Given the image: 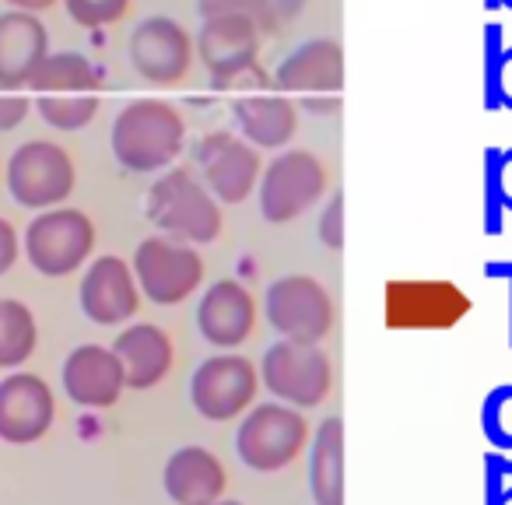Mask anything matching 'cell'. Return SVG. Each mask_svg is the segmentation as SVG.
Returning <instances> with one entry per match:
<instances>
[{
  "mask_svg": "<svg viewBox=\"0 0 512 505\" xmlns=\"http://www.w3.org/2000/svg\"><path fill=\"white\" fill-rule=\"evenodd\" d=\"M109 144L127 172L169 169L186 148L183 113L169 99H134L116 113Z\"/></svg>",
  "mask_w": 512,
  "mask_h": 505,
  "instance_id": "obj_1",
  "label": "cell"
},
{
  "mask_svg": "<svg viewBox=\"0 0 512 505\" xmlns=\"http://www.w3.org/2000/svg\"><path fill=\"white\" fill-rule=\"evenodd\" d=\"M148 221L162 235L183 239L190 246L214 242L221 235V225H225L218 197L186 165L162 172L155 179V186L148 190Z\"/></svg>",
  "mask_w": 512,
  "mask_h": 505,
  "instance_id": "obj_2",
  "label": "cell"
},
{
  "mask_svg": "<svg viewBox=\"0 0 512 505\" xmlns=\"http://www.w3.org/2000/svg\"><path fill=\"white\" fill-rule=\"evenodd\" d=\"M309 446V425L292 404H256L235 432L239 460L256 474H278Z\"/></svg>",
  "mask_w": 512,
  "mask_h": 505,
  "instance_id": "obj_3",
  "label": "cell"
},
{
  "mask_svg": "<svg viewBox=\"0 0 512 505\" xmlns=\"http://www.w3.org/2000/svg\"><path fill=\"white\" fill-rule=\"evenodd\" d=\"M95 221L78 207H50L25 228V257L43 278H67L88 264Z\"/></svg>",
  "mask_w": 512,
  "mask_h": 505,
  "instance_id": "obj_4",
  "label": "cell"
},
{
  "mask_svg": "<svg viewBox=\"0 0 512 505\" xmlns=\"http://www.w3.org/2000/svg\"><path fill=\"white\" fill-rule=\"evenodd\" d=\"M327 193V165L306 148L281 151L260 172V214L271 225H288L320 204Z\"/></svg>",
  "mask_w": 512,
  "mask_h": 505,
  "instance_id": "obj_5",
  "label": "cell"
},
{
  "mask_svg": "<svg viewBox=\"0 0 512 505\" xmlns=\"http://www.w3.org/2000/svg\"><path fill=\"white\" fill-rule=\"evenodd\" d=\"M134 274L144 299L155 306H179L204 281V257L183 239L151 235L134 249Z\"/></svg>",
  "mask_w": 512,
  "mask_h": 505,
  "instance_id": "obj_6",
  "label": "cell"
},
{
  "mask_svg": "<svg viewBox=\"0 0 512 505\" xmlns=\"http://www.w3.org/2000/svg\"><path fill=\"white\" fill-rule=\"evenodd\" d=\"M260 383L267 393L292 407H320L334 386V365L320 344L278 341L260 362Z\"/></svg>",
  "mask_w": 512,
  "mask_h": 505,
  "instance_id": "obj_7",
  "label": "cell"
},
{
  "mask_svg": "<svg viewBox=\"0 0 512 505\" xmlns=\"http://www.w3.org/2000/svg\"><path fill=\"white\" fill-rule=\"evenodd\" d=\"M74 162L57 141H29L8 158V193L29 211L60 207L74 193Z\"/></svg>",
  "mask_w": 512,
  "mask_h": 505,
  "instance_id": "obj_8",
  "label": "cell"
},
{
  "mask_svg": "<svg viewBox=\"0 0 512 505\" xmlns=\"http://www.w3.org/2000/svg\"><path fill=\"white\" fill-rule=\"evenodd\" d=\"M264 313L281 341L320 344L334 327V299L309 274H288L274 281L264 295Z\"/></svg>",
  "mask_w": 512,
  "mask_h": 505,
  "instance_id": "obj_9",
  "label": "cell"
},
{
  "mask_svg": "<svg viewBox=\"0 0 512 505\" xmlns=\"http://www.w3.org/2000/svg\"><path fill=\"white\" fill-rule=\"evenodd\" d=\"M256 365L235 351L207 358L190 379V400L204 421H232L246 414L256 400Z\"/></svg>",
  "mask_w": 512,
  "mask_h": 505,
  "instance_id": "obj_10",
  "label": "cell"
},
{
  "mask_svg": "<svg viewBox=\"0 0 512 505\" xmlns=\"http://www.w3.org/2000/svg\"><path fill=\"white\" fill-rule=\"evenodd\" d=\"M193 158L200 165V179L218 197V204L235 207L246 197H253V190L260 186V172H264L260 148H253L246 137H235L228 130L207 134L197 144Z\"/></svg>",
  "mask_w": 512,
  "mask_h": 505,
  "instance_id": "obj_11",
  "label": "cell"
},
{
  "mask_svg": "<svg viewBox=\"0 0 512 505\" xmlns=\"http://www.w3.org/2000/svg\"><path fill=\"white\" fill-rule=\"evenodd\" d=\"M197 53L200 64L211 74V85L225 92L242 74H260V60H256L260 57V29L239 15L204 18Z\"/></svg>",
  "mask_w": 512,
  "mask_h": 505,
  "instance_id": "obj_12",
  "label": "cell"
},
{
  "mask_svg": "<svg viewBox=\"0 0 512 505\" xmlns=\"http://www.w3.org/2000/svg\"><path fill=\"white\" fill-rule=\"evenodd\" d=\"M193 53H197V43L176 18H144L130 32V64H134L137 78L151 81V85L183 81L193 64Z\"/></svg>",
  "mask_w": 512,
  "mask_h": 505,
  "instance_id": "obj_13",
  "label": "cell"
},
{
  "mask_svg": "<svg viewBox=\"0 0 512 505\" xmlns=\"http://www.w3.org/2000/svg\"><path fill=\"white\" fill-rule=\"evenodd\" d=\"M57 418V400L43 376L11 372L0 379V442L32 446L50 432Z\"/></svg>",
  "mask_w": 512,
  "mask_h": 505,
  "instance_id": "obj_14",
  "label": "cell"
},
{
  "mask_svg": "<svg viewBox=\"0 0 512 505\" xmlns=\"http://www.w3.org/2000/svg\"><path fill=\"white\" fill-rule=\"evenodd\" d=\"M81 313L99 327H116L127 323L141 309V285L127 260L120 257H95L88 274L78 288Z\"/></svg>",
  "mask_w": 512,
  "mask_h": 505,
  "instance_id": "obj_15",
  "label": "cell"
},
{
  "mask_svg": "<svg viewBox=\"0 0 512 505\" xmlns=\"http://www.w3.org/2000/svg\"><path fill=\"white\" fill-rule=\"evenodd\" d=\"M127 390V372L113 348L102 344H81L64 362V393L78 407H113Z\"/></svg>",
  "mask_w": 512,
  "mask_h": 505,
  "instance_id": "obj_16",
  "label": "cell"
},
{
  "mask_svg": "<svg viewBox=\"0 0 512 505\" xmlns=\"http://www.w3.org/2000/svg\"><path fill=\"white\" fill-rule=\"evenodd\" d=\"M50 57V32L32 11L0 15V92H22Z\"/></svg>",
  "mask_w": 512,
  "mask_h": 505,
  "instance_id": "obj_17",
  "label": "cell"
},
{
  "mask_svg": "<svg viewBox=\"0 0 512 505\" xmlns=\"http://www.w3.org/2000/svg\"><path fill=\"white\" fill-rule=\"evenodd\" d=\"M256 327V302L246 292L242 281H214L204 295H200L197 309V330L207 344L221 351L239 348L242 341H249Z\"/></svg>",
  "mask_w": 512,
  "mask_h": 505,
  "instance_id": "obj_18",
  "label": "cell"
},
{
  "mask_svg": "<svg viewBox=\"0 0 512 505\" xmlns=\"http://www.w3.org/2000/svg\"><path fill=\"white\" fill-rule=\"evenodd\" d=\"M281 95H341L344 88V50L337 39H309L281 60L274 74Z\"/></svg>",
  "mask_w": 512,
  "mask_h": 505,
  "instance_id": "obj_19",
  "label": "cell"
},
{
  "mask_svg": "<svg viewBox=\"0 0 512 505\" xmlns=\"http://www.w3.org/2000/svg\"><path fill=\"white\" fill-rule=\"evenodd\" d=\"M165 495L176 505H214L225 495V467L204 446H183L165 460Z\"/></svg>",
  "mask_w": 512,
  "mask_h": 505,
  "instance_id": "obj_20",
  "label": "cell"
},
{
  "mask_svg": "<svg viewBox=\"0 0 512 505\" xmlns=\"http://www.w3.org/2000/svg\"><path fill=\"white\" fill-rule=\"evenodd\" d=\"M232 116L239 134L246 137L253 148H285L299 130V106L288 95H235Z\"/></svg>",
  "mask_w": 512,
  "mask_h": 505,
  "instance_id": "obj_21",
  "label": "cell"
},
{
  "mask_svg": "<svg viewBox=\"0 0 512 505\" xmlns=\"http://www.w3.org/2000/svg\"><path fill=\"white\" fill-rule=\"evenodd\" d=\"M113 351L120 355L123 372H127V390H151L169 376L176 362L172 337L158 323H134L116 337Z\"/></svg>",
  "mask_w": 512,
  "mask_h": 505,
  "instance_id": "obj_22",
  "label": "cell"
},
{
  "mask_svg": "<svg viewBox=\"0 0 512 505\" xmlns=\"http://www.w3.org/2000/svg\"><path fill=\"white\" fill-rule=\"evenodd\" d=\"M309 491L316 505H344V421H320L309 453Z\"/></svg>",
  "mask_w": 512,
  "mask_h": 505,
  "instance_id": "obj_23",
  "label": "cell"
},
{
  "mask_svg": "<svg viewBox=\"0 0 512 505\" xmlns=\"http://www.w3.org/2000/svg\"><path fill=\"white\" fill-rule=\"evenodd\" d=\"M29 88L32 95H99V71L81 53H50Z\"/></svg>",
  "mask_w": 512,
  "mask_h": 505,
  "instance_id": "obj_24",
  "label": "cell"
},
{
  "mask_svg": "<svg viewBox=\"0 0 512 505\" xmlns=\"http://www.w3.org/2000/svg\"><path fill=\"white\" fill-rule=\"evenodd\" d=\"M39 344L36 316L25 302L0 299V369H18Z\"/></svg>",
  "mask_w": 512,
  "mask_h": 505,
  "instance_id": "obj_25",
  "label": "cell"
},
{
  "mask_svg": "<svg viewBox=\"0 0 512 505\" xmlns=\"http://www.w3.org/2000/svg\"><path fill=\"white\" fill-rule=\"evenodd\" d=\"M200 18H221V15H239L260 29V36H274L281 29V18L295 11V4L285 0H197Z\"/></svg>",
  "mask_w": 512,
  "mask_h": 505,
  "instance_id": "obj_26",
  "label": "cell"
},
{
  "mask_svg": "<svg viewBox=\"0 0 512 505\" xmlns=\"http://www.w3.org/2000/svg\"><path fill=\"white\" fill-rule=\"evenodd\" d=\"M36 113L60 134H74L99 116V95H36Z\"/></svg>",
  "mask_w": 512,
  "mask_h": 505,
  "instance_id": "obj_27",
  "label": "cell"
},
{
  "mask_svg": "<svg viewBox=\"0 0 512 505\" xmlns=\"http://www.w3.org/2000/svg\"><path fill=\"white\" fill-rule=\"evenodd\" d=\"M505 36L502 25L491 22L484 25L481 36V92H484V109H498V74H502V57H505Z\"/></svg>",
  "mask_w": 512,
  "mask_h": 505,
  "instance_id": "obj_28",
  "label": "cell"
},
{
  "mask_svg": "<svg viewBox=\"0 0 512 505\" xmlns=\"http://www.w3.org/2000/svg\"><path fill=\"white\" fill-rule=\"evenodd\" d=\"M484 432L498 449H512V386H498L484 400Z\"/></svg>",
  "mask_w": 512,
  "mask_h": 505,
  "instance_id": "obj_29",
  "label": "cell"
},
{
  "mask_svg": "<svg viewBox=\"0 0 512 505\" xmlns=\"http://www.w3.org/2000/svg\"><path fill=\"white\" fill-rule=\"evenodd\" d=\"M64 4H67V15L81 29H106V25L120 22L130 8V0H64Z\"/></svg>",
  "mask_w": 512,
  "mask_h": 505,
  "instance_id": "obj_30",
  "label": "cell"
},
{
  "mask_svg": "<svg viewBox=\"0 0 512 505\" xmlns=\"http://www.w3.org/2000/svg\"><path fill=\"white\" fill-rule=\"evenodd\" d=\"M498 155H502V148H488V151H484V179H481V190H484V228H488L491 235L502 232V221H505L502 193H498Z\"/></svg>",
  "mask_w": 512,
  "mask_h": 505,
  "instance_id": "obj_31",
  "label": "cell"
},
{
  "mask_svg": "<svg viewBox=\"0 0 512 505\" xmlns=\"http://www.w3.org/2000/svg\"><path fill=\"white\" fill-rule=\"evenodd\" d=\"M316 232H320V242L327 249H334V253H337V249H344V193L341 190L327 200Z\"/></svg>",
  "mask_w": 512,
  "mask_h": 505,
  "instance_id": "obj_32",
  "label": "cell"
},
{
  "mask_svg": "<svg viewBox=\"0 0 512 505\" xmlns=\"http://www.w3.org/2000/svg\"><path fill=\"white\" fill-rule=\"evenodd\" d=\"M32 109V99L25 92H0V134L22 127Z\"/></svg>",
  "mask_w": 512,
  "mask_h": 505,
  "instance_id": "obj_33",
  "label": "cell"
},
{
  "mask_svg": "<svg viewBox=\"0 0 512 505\" xmlns=\"http://www.w3.org/2000/svg\"><path fill=\"white\" fill-rule=\"evenodd\" d=\"M18 232H15V225H11L8 218H0V278L15 267V260H18Z\"/></svg>",
  "mask_w": 512,
  "mask_h": 505,
  "instance_id": "obj_34",
  "label": "cell"
},
{
  "mask_svg": "<svg viewBox=\"0 0 512 505\" xmlns=\"http://www.w3.org/2000/svg\"><path fill=\"white\" fill-rule=\"evenodd\" d=\"M498 193H502L505 214L512 211V148H502L498 155Z\"/></svg>",
  "mask_w": 512,
  "mask_h": 505,
  "instance_id": "obj_35",
  "label": "cell"
},
{
  "mask_svg": "<svg viewBox=\"0 0 512 505\" xmlns=\"http://www.w3.org/2000/svg\"><path fill=\"white\" fill-rule=\"evenodd\" d=\"M498 109H509L512 113V46H505L502 74H498Z\"/></svg>",
  "mask_w": 512,
  "mask_h": 505,
  "instance_id": "obj_36",
  "label": "cell"
},
{
  "mask_svg": "<svg viewBox=\"0 0 512 505\" xmlns=\"http://www.w3.org/2000/svg\"><path fill=\"white\" fill-rule=\"evenodd\" d=\"M302 106H306L309 113H316V116H334L337 109H341V95H306V99H302Z\"/></svg>",
  "mask_w": 512,
  "mask_h": 505,
  "instance_id": "obj_37",
  "label": "cell"
},
{
  "mask_svg": "<svg viewBox=\"0 0 512 505\" xmlns=\"http://www.w3.org/2000/svg\"><path fill=\"white\" fill-rule=\"evenodd\" d=\"M11 8H18V11H32V15H39V11H46V8H53L57 0H8Z\"/></svg>",
  "mask_w": 512,
  "mask_h": 505,
  "instance_id": "obj_38",
  "label": "cell"
},
{
  "mask_svg": "<svg viewBox=\"0 0 512 505\" xmlns=\"http://www.w3.org/2000/svg\"><path fill=\"white\" fill-rule=\"evenodd\" d=\"M488 274H491V278L512 281V264H488Z\"/></svg>",
  "mask_w": 512,
  "mask_h": 505,
  "instance_id": "obj_39",
  "label": "cell"
},
{
  "mask_svg": "<svg viewBox=\"0 0 512 505\" xmlns=\"http://www.w3.org/2000/svg\"><path fill=\"white\" fill-rule=\"evenodd\" d=\"M214 505H242V502H235V498H218Z\"/></svg>",
  "mask_w": 512,
  "mask_h": 505,
  "instance_id": "obj_40",
  "label": "cell"
},
{
  "mask_svg": "<svg viewBox=\"0 0 512 505\" xmlns=\"http://www.w3.org/2000/svg\"><path fill=\"white\" fill-rule=\"evenodd\" d=\"M484 8H488V11H495V8H498V0H484Z\"/></svg>",
  "mask_w": 512,
  "mask_h": 505,
  "instance_id": "obj_41",
  "label": "cell"
},
{
  "mask_svg": "<svg viewBox=\"0 0 512 505\" xmlns=\"http://www.w3.org/2000/svg\"><path fill=\"white\" fill-rule=\"evenodd\" d=\"M498 8H509L512 11V0H498Z\"/></svg>",
  "mask_w": 512,
  "mask_h": 505,
  "instance_id": "obj_42",
  "label": "cell"
},
{
  "mask_svg": "<svg viewBox=\"0 0 512 505\" xmlns=\"http://www.w3.org/2000/svg\"><path fill=\"white\" fill-rule=\"evenodd\" d=\"M509 285H512V281H509ZM509 306H512V295H509Z\"/></svg>",
  "mask_w": 512,
  "mask_h": 505,
  "instance_id": "obj_43",
  "label": "cell"
}]
</instances>
